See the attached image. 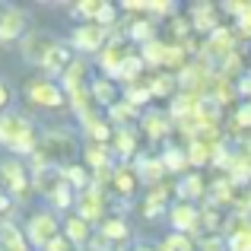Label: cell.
Instances as JSON below:
<instances>
[{"mask_svg": "<svg viewBox=\"0 0 251 251\" xmlns=\"http://www.w3.org/2000/svg\"><path fill=\"white\" fill-rule=\"evenodd\" d=\"M0 143L13 153H35L32 124L19 115H0Z\"/></svg>", "mask_w": 251, "mask_h": 251, "instance_id": "6da1fadb", "label": "cell"}, {"mask_svg": "<svg viewBox=\"0 0 251 251\" xmlns=\"http://www.w3.org/2000/svg\"><path fill=\"white\" fill-rule=\"evenodd\" d=\"M57 239V220L51 213H35L29 220V242L32 245H38V248H48L51 242Z\"/></svg>", "mask_w": 251, "mask_h": 251, "instance_id": "7a4b0ae2", "label": "cell"}, {"mask_svg": "<svg viewBox=\"0 0 251 251\" xmlns=\"http://www.w3.org/2000/svg\"><path fill=\"white\" fill-rule=\"evenodd\" d=\"M29 32V16L23 10H3L0 16V42H19Z\"/></svg>", "mask_w": 251, "mask_h": 251, "instance_id": "3957f363", "label": "cell"}, {"mask_svg": "<svg viewBox=\"0 0 251 251\" xmlns=\"http://www.w3.org/2000/svg\"><path fill=\"white\" fill-rule=\"evenodd\" d=\"M74 45L80 51H99L102 45H108V29L99 25V23H83L74 32Z\"/></svg>", "mask_w": 251, "mask_h": 251, "instance_id": "277c9868", "label": "cell"}, {"mask_svg": "<svg viewBox=\"0 0 251 251\" xmlns=\"http://www.w3.org/2000/svg\"><path fill=\"white\" fill-rule=\"evenodd\" d=\"M232 29H229V25H220V29L213 32V35L207 38V45H203V57H213V61H226L229 54H235L232 51Z\"/></svg>", "mask_w": 251, "mask_h": 251, "instance_id": "5b68a950", "label": "cell"}, {"mask_svg": "<svg viewBox=\"0 0 251 251\" xmlns=\"http://www.w3.org/2000/svg\"><path fill=\"white\" fill-rule=\"evenodd\" d=\"M54 38H48V35H42V32H38V35H29L23 42V54H25V61L29 64H35V67H45V61H48V54L51 51H54Z\"/></svg>", "mask_w": 251, "mask_h": 251, "instance_id": "8992f818", "label": "cell"}, {"mask_svg": "<svg viewBox=\"0 0 251 251\" xmlns=\"http://www.w3.org/2000/svg\"><path fill=\"white\" fill-rule=\"evenodd\" d=\"M25 92H29L32 102L45 105V108H54V105L64 102V86H54V83H48V80L29 83V86H25Z\"/></svg>", "mask_w": 251, "mask_h": 251, "instance_id": "52a82bcc", "label": "cell"}, {"mask_svg": "<svg viewBox=\"0 0 251 251\" xmlns=\"http://www.w3.org/2000/svg\"><path fill=\"white\" fill-rule=\"evenodd\" d=\"M76 210H80V216L86 223L99 220V216L105 213V194L99 188H89V191H83V194H76Z\"/></svg>", "mask_w": 251, "mask_h": 251, "instance_id": "ba28073f", "label": "cell"}, {"mask_svg": "<svg viewBox=\"0 0 251 251\" xmlns=\"http://www.w3.org/2000/svg\"><path fill=\"white\" fill-rule=\"evenodd\" d=\"M74 51H70V45H61V42H57L54 45V51H51V54H48V61H45V70H48V74H67V70L70 67H74Z\"/></svg>", "mask_w": 251, "mask_h": 251, "instance_id": "9c48e42d", "label": "cell"}, {"mask_svg": "<svg viewBox=\"0 0 251 251\" xmlns=\"http://www.w3.org/2000/svg\"><path fill=\"white\" fill-rule=\"evenodd\" d=\"M197 223H201V213H197L191 203H175V207H172V226L181 235L191 232V229H197Z\"/></svg>", "mask_w": 251, "mask_h": 251, "instance_id": "30bf717a", "label": "cell"}, {"mask_svg": "<svg viewBox=\"0 0 251 251\" xmlns=\"http://www.w3.org/2000/svg\"><path fill=\"white\" fill-rule=\"evenodd\" d=\"M191 23H194L197 32H210V35H213V32L220 29L216 6H213V3H197V6H194V19H191Z\"/></svg>", "mask_w": 251, "mask_h": 251, "instance_id": "8fae6325", "label": "cell"}, {"mask_svg": "<svg viewBox=\"0 0 251 251\" xmlns=\"http://www.w3.org/2000/svg\"><path fill=\"white\" fill-rule=\"evenodd\" d=\"M229 251H251V220L239 216L232 229H229Z\"/></svg>", "mask_w": 251, "mask_h": 251, "instance_id": "7c38bea8", "label": "cell"}, {"mask_svg": "<svg viewBox=\"0 0 251 251\" xmlns=\"http://www.w3.org/2000/svg\"><path fill=\"white\" fill-rule=\"evenodd\" d=\"M143 127H147V137H150V140H162V137L172 130V115H162V111L147 115V118H143Z\"/></svg>", "mask_w": 251, "mask_h": 251, "instance_id": "4fadbf2b", "label": "cell"}, {"mask_svg": "<svg viewBox=\"0 0 251 251\" xmlns=\"http://www.w3.org/2000/svg\"><path fill=\"white\" fill-rule=\"evenodd\" d=\"M61 172H64V181H67L74 191H80V194L92 188V175H89L86 166H64Z\"/></svg>", "mask_w": 251, "mask_h": 251, "instance_id": "5bb4252c", "label": "cell"}, {"mask_svg": "<svg viewBox=\"0 0 251 251\" xmlns=\"http://www.w3.org/2000/svg\"><path fill=\"white\" fill-rule=\"evenodd\" d=\"M3 178H6V184H10L13 194L25 191V184H29V178H25V172H23L19 162H3Z\"/></svg>", "mask_w": 251, "mask_h": 251, "instance_id": "9a60e30c", "label": "cell"}, {"mask_svg": "<svg viewBox=\"0 0 251 251\" xmlns=\"http://www.w3.org/2000/svg\"><path fill=\"white\" fill-rule=\"evenodd\" d=\"M0 245L6 251H25V242L19 235V229L13 223H0Z\"/></svg>", "mask_w": 251, "mask_h": 251, "instance_id": "2e32d148", "label": "cell"}, {"mask_svg": "<svg viewBox=\"0 0 251 251\" xmlns=\"http://www.w3.org/2000/svg\"><path fill=\"white\" fill-rule=\"evenodd\" d=\"M67 239L74 242V245H86V242H89V223H86L83 216L67 220Z\"/></svg>", "mask_w": 251, "mask_h": 251, "instance_id": "e0dca14e", "label": "cell"}, {"mask_svg": "<svg viewBox=\"0 0 251 251\" xmlns=\"http://www.w3.org/2000/svg\"><path fill=\"white\" fill-rule=\"evenodd\" d=\"M178 191H181L184 203H188V201H197V197L203 194V178L201 175H184L181 184H178Z\"/></svg>", "mask_w": 251, "mask_h": 251, "instance_id": "ac0fdd59", "label": "cell"}, {"mask_svg": "<svg viewBox=\"0 0 251 251\" xmlns=\"http://www.w3.org/2000/svg\"><path fill=\"white\" fill-rule=\"evenodd\" d=\"M162 172H166V162L162 159H140L137 162V175L143 181H156V178H162Z\"/></svg>", "mask_w": 251, "mask_h": 251, "instance_id": "d6986e66", "label": "cell"}, {"mask_svg": "<svg viewBox=\"0 0 251 251\" xmlns=\"http://www.w3.org/2000/svg\"><path fill=\"white\" fill-rule=\"evenodd\" d=\"M137 172H130V169H115V188H118V194H134V188H137Z\"/></svg>", "mask_w": 251, "mask_h": 251, "instance_id": "ffe728a7", "label": "cell"}, {"mask_svg": "<svg viewBox=\"0 0 251 251\" xmlns=\"http://www.w3.org/2000/svg\"><path fill=\"white\" fill-rule=\"evenodd\" d=\"M102 235L108 242H121V239H127V235H130V229H127V223H124V220H105L102 223Z\"/></svg>", "mask_w": 251, "mask_h": 251, "instance_id": "44dd1931", "label": "cell"}, {"mask_svg": "<svg viewBox=\"0 0 251 251\" xmlns=\"http://www.w3.org/2000/svg\"><path fill=\"white\" fill-rule=\"evenodd\" d=\"M175 86H178L175 74H156V80L150 83V92H153V96H172Z\"/></svg>", "mask_w": 251, "mask_h": 251, "instance_id": "7402d4cb", "label": "cell"}, {"mask_svg": "<svg viewBox=\"0 0 251 251\" xmlns=\"http://www.w3.org/2000/svg\"><path fill=\"white\" fill-rule=\"evenodd\" d=\"M92 99H96L99 105H115V86H111L108 80H96L92 83Z\"/></svg>", "mask_w": 251, "mask_h": 251, "instance_id": "603a6c76", "label": "cell"}, {"mask_svg": "<svg viewBox=\"0 0 251 251\" xmlns=\"http://www.w3.org/2000/svg\"><path fill=\"white\" fill-rule=\"evenodd\" d=\"M108 111H111V118H115L118 124H127L130 118H137V105H130L127 99H124V102H115Z\"/></svg>", "mask_w": 251, "mask_h": 251, "instance_id": "cb8c5ba5", "label": "cell"}, {"mask_svg": "<svg viewBox=\"0 0 251 251\" xmlns=\"http://www.w3.org/2000/svg\"><path fill=\"white\" fill-rule=\"evenodd\" d=\"M115 150L121 156H130L137 150V140H134V134H130V130H118L115 134Z\"/></svg>", "mask_w": 251, "mask_h": 251, "instance_id": "d4e9b609", "label": "cell"}, {"mask_svg": "<svg viewBox=\"0 0 251 251\" xmlns=\"http://www.w3.org/2000/svg\"><path fill=\"white\" fill-rule=\"evenodd\" d=\"M150 96H153V92H150V86H127V102L130 105H137V108H140L143 102H150Z\"/></svg>", "mask_w": 251, "mask_h": 251, "instance_id": "484cf974", "label": "cell"}, {"mask_svg": "<svg viewBox=\"0 0 251 251\" xmlns=\"http://www.w3.org/2000/svg\"><path fill=\"white\" fill-rule=\"evenodd\" d=\"M162 251H194V245H191L188 235L175 232V235H169V239H166V248H162Z\"/></svg>", "mask_w": 251, "mask_h": 251, "instance_id": "4316f807", "label": "cell"}, {"mask_svg": "<svg viewBox=\"0 0 251 251\" xmlns=\"http://www.w3.org/2000/svg\"><path fill=\"white\" fill-rule=\"evenodd\" d=\"M162 162H166V169H169V172H181L184 166H188V156H181L178 150H166Z\"/></svg>", "mask_w": 251, "mask_h": 251, "instance_id": "83f0119b", "label": "cell"}, {"mask_svg": "<svg viewBox=\"0 0 251 251\" xmlns=\"http://www.w3.org/2000/svg\"><path fill=\"white\" fill-rule=\"evenodd\" d=\"M45 251H76V245H74L70 239H61V235H57V239L51 242V245L45 248Z\"/></svg>", "mask_w": 251, "mask_h": 251, "instance_id": "f1b7e54d", "label": "cell"}, {"mask_svg": "<svg viewBox=\"0 0 251 251\" xmlns=\"http://www.w3.org/2000/svg\"><path fill=\"white\" fill-rule=\"evenodd\" d=\"M201 248H203V251H223V242L216 239V235H210V239L201 242Z\"/></svg>", "mask_w": 251, "mask_h": 251, "instance_id": "f546056e", "label": "cell"}, {"mask_svg": "<svg viewBox=\"0 0 251 251\" xmlns=\"http://www.w3.org/2000/svg\"><path fill=\"white\" fill-rule=\"evenodd\" d=\"M239 124L242 127H251V105H242L239 108Z\"/></svg>", "mask_w": 251, "mask_h": 251, "instance_id": "4dcf8cb0", "label": "cell"}, {"mask_svg": "<svg viewBox=\"0 0 251 251\" xmlns=\"http://www.w3.org/2000/svg\"><path fill=\"white\" fill-rule=\"evenodd\" d=\"M239 92H245V96H251V74H248V76H242V83H239Z\"/></svg>", "mask_w": 251, "mask_h": 251, "instance_id": "1f68e13d", "label": "cell"}, {"mask_svg": "<svg viewBox=\"0 0 251 251\" xmlns=\"http://www.w3.org/2000/svg\"><path fill=\"white\" fill-rule=\"evenodd\" d=\"M10 102V89H6V83H0V108Z\"/></svg>", "mask_w": 251, "mask_h": 251, "instance_id": "d6a6232c", "label": "cell"}, {"mask_svg": "<svg viewBox=\"0 0 251 251\" xmlns=\"http://www.w3.org/2000/svg\"><path fill=\"white\" fill-rule=\"evenodd\" d=\"M0 210H3V213L10 210V197H0Z\"/></svg>", "mask_w": 251, "mask_h": 251, "instance_id": "836d02e7", "label": "cell"}, {"mask_svg": "<svg viewBox=\"0 0 251 251\" xmlns=\"http://www.w3.org/2000/svg\"><path fill=\"white\" fill-rule=\"evenodd\" d=\"M0 16H3V10H0Z\"/></svg>", "mask_w": 251, "mask_h": 251, "instance_id": "e575fe53", "label": "cell"}]
</instances>
